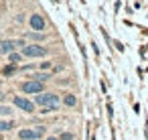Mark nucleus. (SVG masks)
<instances>
[{"label": "nucleus", "instance_id": "nucleus-2", "mask_svg": "<svg viewBox=\"0 0 148 140\" xmlns=\"http://www.w3.org/2000/svg\"><path fill=\"white\" fill-rule=\"evenodd\" d=\"M45 134V128L43 126H37V128H23L18 132V138L21 140H37Z\"/></svg>", "mask_w": 148, "mask_h": 140}, {"label": "nucleus", "instance_id": "nucleus-4", "mask_svg": "<svg viewBox=\"0 0 148 140\" xmlns=\"http://www.w3.org/2000/svg\"><path fill=\"white\" fill-rule=\"evenodd\" d=\"M14 106H16L18 110H23V112H27V114H31V112H35V104H33L31 100H27V97H23V95H16V97H14Z\"/></svg>", "mask_w": 148, "mask_h": 140}, {"label": "nucleus", "instance_id": "nucleus-9", "mask_svg": "<svg viewBox=\"0 0 148 140\" xmlns=\"http://www.w3.org/2000/svg\"><path fill=\"white\" fill-rule=\"evenodd\" d=\"M63 104H65V106H69V108H73V106L77 104V100H75V95H73V93H67V95H65V100H63Z\"/></svg>", "mask_w": 148, "mask_h": 140}, {"label": "nucleus", "instance_id": "nucleus-11", "mask_svg": "<svg viewBox=\"0 0 148 140\" xmlns=\"http://www.w3.org/2000/svg\"><path fill=\"white\" fill-rule=\"evenodd\" d=\"M49 77H51V75H49V73H37V75H35V79H33V81H41V83H43V81H47V79H49Z\"/></svg>", "mask_w": 148, "mask_h": 140}, {"label": "nucleus", "instance_id": "nucleus-16", "mask_svg": "<svg viewBox=\"0 0 148 140\" xmlns=\"http://www.w3.org/2000/svg\"><path fill=\"white\" fill-rule=\"evenodd\" d=\"M4 97H6V93H4V91H0V102H4Z\"/></svg>", "mask_w": 148, "mask_h": 140}, {"label": "nucleus", "instance_id": "nucleus-3", "mask_svg": "<svg viewBox=\"0 0 148 140\" xmlns=\"http://www.w3.org/2000/svg\"><path fill=\"white\" fill-rule=\"evenodd\" d=\"M23 55H27V57H45L47 49L41 47V45H25L23 47Z\"/></svg>", "mask_w": 148, "mask_h": 140}, {"label": "nucleus", "instance_id": "nucleus-17", "mask_svg": "<svg viewBox=\"0 0 148 140\" xmlns=\"http://www.w3.org/2000/svg\"><path fill=\"white\" fill-rule=\"evenodd\" d=\"M47 140H59V138H57V136H49Z\"/></svg>", "mask_w": 148, "mask_h": 140}, {"label": "nucleus", "instance_id": "nucleus-7", "mask_svg": "<svg viewBox=\"0 0 148 140\" xmlns=\"http://www.w3.org/2000/svg\"><path fill=\"white\" fill-rule=\"evenodd\" d=\"M14 47H16L14 41H2V45H0V53H2V55H10L14 51Z\"/></svg>", "mask_w": 148, "mask_h": 140}, {"label": "nucleus", "instance_id": "nucleus-13", "mask_svg": "<svg viewBox=\"0 0 148 140\" xmlns=\"http://www.w3.org/2000/svg\"><path fill=\"white\" fill-rule=\"evenodd\" d=\"M10 112H12V110H10L8 106H0V116H10Z\"/></svg>", "mask_w": 148, "mask_h": 140}, {"label": "nucleus", "instance_id": "nucleus-12", "mask_svg": "<svg viewBox=\"0 0 148 140\" xmlns=\"http://www.w3.org/2000/svg\"><path fill=\"white\" fill-rule=\"evenodd\" d=\"M29 37H31V39H35V41H43V39H45V35H43V33H29Z\"/></svg>", "mask_w": 148, "mask_h": 140}, {"label": "nucleus", "instance_id": "nucleus-14", "mask_svg": "<svg viewBox=\"0 0 148 140\" xmlns=\"http://www.w3.org/2000/svg\"><path fill=\"white\" fill-rule=\"evenodd\" d=\"M59 140H73V134L65 132V134H61V138H59Z\"/></svg>", "mask_w": 148, "mask_h": 140}, {"label": "nucleus", "instance_id": "nucleus-1", "mask_svg": "<svg viewBox=\"0 0 148 140\" xmlns=\"http://www.w3.org/2000/svg\"><path fill=\"white\" fill-rule=\"evenodd\" d=\"M33 104H39V106H45V110L43 112H55V110H59V95L57 93H39V95H35V102Z\"/></svg>", "mask_w": 148, "mask_h": 140}, {"label": "nucleus", "instance_id": "nucleus-15", "mask_svg": "<svg viewBox=\"0 0 148 140\" xmlns=\"http://www.w3.org/2000/svg\"><path fill=\"white\" fill-rule=\"evenodd\" d=\"M12 73H14V67H6L4 69V75H12Z\"/></svg>", "mask_w": 148, "mask_h": 140}, {"label": "nucleus", "instance_id": "nucleus-6", "mask_svg": "<svg viewBox=\"0 0 148 140\" xmlns=\"http://www.w3.org/2000/svg\"><path fill=\"white\" fill-rule=\"evenodd\" d=\"M29 25H31L33 33H43V31H45V19H43L41 14H33V16L29 19Z\"/></svg>", "mask_w": 148, "mask_h": 140}, {"label": "nucleus", "instance_id": "nucleus-10", "mask_svg": "<svg viewBox=\"0 0 148 140\" xmlns=\"http://www.w3.org/2000/svg\"><path fill=\"white\" fill-rule=\"evenodd\" d=\"M8 59H10V63H12V65H16V63L23 59V55H18V53H10V55H8Z\"/></svg>", "mask_w": 148, "mask_h": 140}, {"label": "nucleus", "instance_id": "nucleus-8", "mask_svg": "<svg viewBox=\"0 0 148 140\" xmlns=\"http://www.w3.org/2000/svg\"><path fill=\"white\" fill-rule=\"evenodd\" d=\"M12 122L10 120H0V132H8V130H12Z\"/></svg>", "mask_w": 148, "mask_h": 140}, {"label": "nucleus", "instance_id": "nucleus-5", "mask_svg": "<svg viewBox=\"0 0 148 140\" xmlns=\"http://www.w3.org/2000/svg\"><path fill=\"white\" fill-rule=\"evenodd\" d=\"M21 89L25 91V93H43V83L41 81H25L23 85H21Z\"/></svg>", "mask_w": 148, "mask_h": 140}]
</instances>
